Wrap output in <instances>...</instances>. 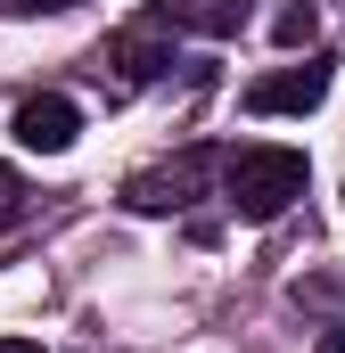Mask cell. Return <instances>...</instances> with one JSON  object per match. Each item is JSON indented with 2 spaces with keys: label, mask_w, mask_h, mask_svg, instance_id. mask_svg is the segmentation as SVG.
Returning a JSON list of instances; mask_svg holds the SVG:
<instances>
[{
  "label": "cell",
  "mask_w": 345,
  "mask_h": 353,
  "mask_svg": "<svg viewBox=\"0 0 345 353\" xmlns=\"http://www.w3.org/2000/svg\"><path fill=\"white\" fill-rule=\"evenodd\" d=\"M222 197H230L239 222H279V214L304 197V157L279 148V140L230 148V157H222Z\"/></svg>",
  "instance_id": "1"
},
{
  "label": "cell",
  "mask_w": 345,
  "mask_h": 353,
  "mask_svg": "<svg viewBox=\"0 0 345 353\" xmlns=\"http://www.w3.org/2000/svg\"><path fill=\"white\" fill-rule=\"evenodd\" d=\"M214 173H222V148H181V157L157 165V173H132L124 205H132V214H181V205H189Z\"/></svg>",
  "instance_id": "2"
},
{
  "label": "cell",
  "mask_w": 345,
  "mask_h": 353,
  "mask_svg": "<svg viewBox=\"0 0 345 353\" xmlns=\"http://www.w3.org/2000/svg\"><path fill=\"white\" fill-rule=\"evenodd\" d=\"M329 99V58H304V66H271L247 83V107L255 115H304V107H321Z\"/></svg>",
  "instance_id": "3"
},
{
  "label": "cell",
  "mask_w": 345,
  "mask_h": 353,
  "mask_svg": "<svg viewBox=\"0 0 345 353\" xmlns=\"http://www.w3.org/2000/svg\"><path fill=\"white\" fill-rule=\"evenodd\" d=\"M75 132H83V107H75L66 90H41V99H25V107H17V140H25L33 157H66V148H75Z\"/></svg>",
  "instance_id": "4"
},
{
  "label": "cell",
  "mask_w": 345,
  "mask_h": 353,
  "mask_svg": "<svg viewBox=\"0 0 345 353\" xmlns=\"http://www.w3.org/2000/svg\"><path fill=\"white\" fill-rule=\"evenodd\" d=\"M157 17H172V25H189V33H206V41H222V33H239L247 25V8L255 0H148Z\"/></svg>",
  "instance_id": "5"
},
{
  "label": "cell",
  "mask_w": 345,
  "mask_h": 353,
  "mask_svg": "<svg viewBox=\"0 0 345 353\" xmlns=\"http://www.w3.org/2000/svg\"><path fill=\"white\" fill-rule=\"evenodd\" d=\"M107 58H115V74H124V83H157V74L172 66V50L157 41V33H115V50H107Z\"/></svg>",
  "instance_id": "6"
},
{
  "label": "cell",
  "mask_w": 345,
  "mask_h": 353,
  "mask_svg": "<svg viewBox=\"0 0 345 353\" xmlns=\"http://www.w3.org/2000/svg\"><path fill=\"white\" fill-rule=\"evenodd\" d=\"M313 25H321L313 8H279V25H271V33H279V50H304V41H313Z\"/></svg>",
  "instance_id": "7"
},
{
  "label": "cell",
  "mask_w": 345,
  "mask_h": 353,
  "mask_svg": "<svg viewBox=\"0 0 345 353\" xmlns=\"http://www.w3.org/2000/svg\"><path fill=\"white\" fill-rule=\"evenodd\" d=\"M17 214H25V181H17V173H8V165H0V230H8Z\"/></svg>",
  "instance_id": "8"
},
{
  "label": "cell",
  "mask_w": 345,
  "mask_h": 353,
  "mask_svg": "<svg viewBox=\"0 0 345 353\" xmlns=\"http://www.w3.org/2000/svg\"><path fill=\"white\" fill-rule=\"evenodd\" d=\"M0 353H41V345H33V337H0Z\"/></svg>",
  "instance_id": "9"
},
{
  "label": "cell",
  "mask_w": 345,
  "mask_h": 353,
  "mask_svg": "<svg viewBox=\"0 0 345 353\" xmlns=\"http://www.w3.org/2000/svg\"><path fill=\"white\" fill-rule=\"evenodd\" d=\"M313 353H345V329H329V337H321V345H313Z\"/></svg>",
  "instance_id": "10"
}]
</instances>
